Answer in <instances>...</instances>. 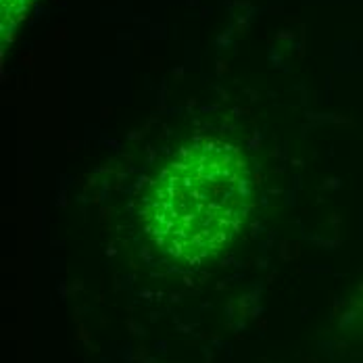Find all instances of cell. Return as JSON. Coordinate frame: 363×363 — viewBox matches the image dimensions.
Segmentation results:
<instances>
[{"mask_svg": "<svg viewBox=\"0 0 363 363\" xmlns=\"http://www.w3.org/2000/svg\"><path fill=\"white\" fill-rule=\"evenodd\" d=\"M251 209V169L238 148L199 140L178 150L150 182L145 228L152 242L184 265L219 255Z\"/></svg>", "mask_w": 363, "mask_h": 363, "instance_id": "1", "label": "cell"}]
</instances>
